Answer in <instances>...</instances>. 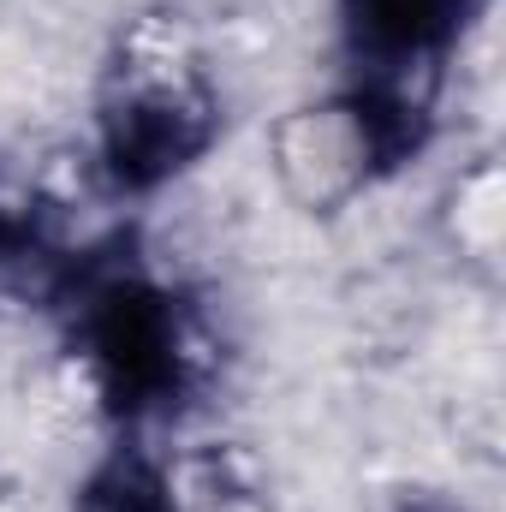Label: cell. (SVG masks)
Masks as SVG:
<instances>
[{
	"mask_svg": "<svg viewBox=\"0 0 506 512\" xmlns=\"http://www.w3.org/2000/svg\"><path fill=\"white\" fill-rule=\"evenodd\" d=\"M155 495L167 512H274L268 465L239 435H197L149 459Z\"/></svg>",
	"mask_w": 506,
	"mask_h": 512,
	"instance_id": "obj_4",
	"label": "cell"
},
{
	"mask_svg": "<svg viewBox=\"0 0 506 512\" xmlns=\"http://www.w3.org/2000/svg\"><path fill=\"white\" fill-rule=\"evenodd\" d=\"M0 512H30V507H24V495H18L12 483H0Z\"/></svg>",
	"mask_w": 506,
	"mask_h": 512,
	"instance_id": "obj_7",
	"label": "cell"
},
{
	"mask_svg": "<svg viewBox=\"0 0 506 512\" xmlns=\"http://www.w3.org/2000/svg\"><path fill=\"white\" fill-rule=\"evenodd\" d=\"M483 0H346V36L364 84L435 108L441 66Z\"/></svg>",
	"mask_w": 506,
	"mask_h": 512,
	"instance_id": "obj_3",
	"label": "cell"
},
{
	"mask_svg": "<svg viewBox=\"0 0 506 512\" xmlns=\"http://www.w3.org/2000/svg\"><path fill=\"white\" fill-rule=\"evenodd\" d=\"M221 131V84L191 18L149 6L108 42L96 78V167L114 191H155Z\"/></svg>",
	"mask_w": 506,
	"mask_h": 512,
	"instance_id": "obj_1",
	"label": "cell"
},
{
	"mask_svg": "<svg viewBox=\"0 0 506 512\" xmlns=\"http://www.w3.org/2000/svg\"><path fill=\"white\" fill-rule=\"evenodd\" d=\"M423 131H429V108L399 102L358 78L346 90H328V96H310L274 114L262 149L292 209L340 215L358 197H370L399 161H411Z\"/></svg>",
	"mask_w": 506,
	"mask_h": 512,
	"instance_id": "obj_2",
	"label": "cell"
},
{
	"mask_svg": "<svg viewBox=\"0 0 506 512\" xmlns=\"http://www.w3.org/2000/svg\"><path fill=\"white\" fill-rule=\"evenodd\" d=\"M399 512H465V507H453V501H411V507H399Z\"/></svg>",
	"mask_w": 506,
	"mask_h": 512,
	"instance_id": "obj_8",
	"label": "cell"
},
{
	"mask_svg": "<svg viewBox=\"0 0 506 512\" xmlns=\"http://www.w3.org/2000/svg\"><path fill=\"white\" fill-rule=\"evenodd\" d=\"M78 512H167L155 495V477H149V459H114L90 477Z\"/></svg>",
	"mask_w": 506,
	"mask_h": 512,
	"instance_id": "obj_6",
	"label": "cell"
},
{
	"mask_svg": "<svg viewBox=\"0 0 506 512\" xmlns=\"http://www.w3.org/2000/svg\"><path fill=\"white\" fill-rule=\"evenodd\" d=\"M447 239L465 262H483V268L501 262V167L489 155L453 179V191H447Z\"/></svg>",
	"mask_w": 506,
	"mask_h": 512,
	"instance_id": "obj_5",
	"label": "cell"
}]
</instances>
